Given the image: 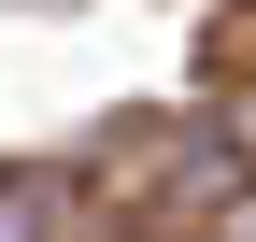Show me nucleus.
Listing matches in <instances>:
<instances>
[{"instance_id":"1","label":"nucleus","mask_w":256,"mask_h":242,"mask_svg":"<svg viewBox=\"0 0 256 242\" xmlns=\"http://www.w3.org/2000/svg\"><path fill=\"white\" fill-rule=\"evenodd\" d=\"M0 242H43V200L28 186H0Z\"/></svg>"}]
</instances>
